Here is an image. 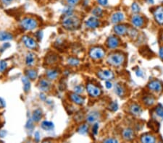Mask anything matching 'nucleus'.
<instances>
[{
	"instance_id": "9d476101",
	"label": "nucleus",
	"mask_w": 163,
	"mask_h": 143,
	"mask_svg": "<svg viewBox=\"0 0 163 143\" xmlns=\"http://www.w3.org/2000/svg\"><path fill=\"white\" fill-rule=\"evenodd\" d=\"M148 88H149L151 90L155 91V92H160L162 88V83L158 80H154L149 83Z\"/></svg>"
},
{
	"instance_id": "a211bd4d",
	"label": "nucleus",
	"mask_w": 163,
	"mask_h": 143,
	"mask_svg": "<svg viewBox=\"0 0 163 143\" xmlns=\"http://www.w3.org/2000/svg\"><path fill=\"white\" fill-rule=\"evenodd\" d=\"M123 137L126 140H133V137H134V132H133V130L130 128L126 129L123 132Z\"/></svg>"
},
{
	"instance_id": "bb28decb",
	"label": "nucleus",
	"mask_w": 163,
	"mask_h": 143,
	"mask_svg": "<svg viewBox=\"0 0 163 143\" xmlns=\"http://www.w3.org/2000/svg\"><path fill=\"white\" fill-rule=\"evenodd\" d=\"M143 101H144V104L148 106H151V105L154 104V98L151 95H147V96H145V97L144 98Z\"/></svg>"
},
{
	"instance_id": "6e6552de",
	"label": "nucleus",
	"mask_w": 163,
	"mask_h": 143,
	"mask_svg": "<svg viewBox=\"0 0 163 143\" xmlns=\"http://www.w3.org/2000/svg\"><path fill=\"white\" fill-rule=\"evenodd\" d=\"M22 41L24 43L25 46L29 49H34L37 46V43L36 42L33 40L31 38L29 37V36H23L22 37Z\"/></svg>"
},
{
	"instance_id": "6ab92c4d",
	"label": "nucleus",
	"mask_w": 163,
	"mask_h": 143,
	"mask_svg": "<svg viewBox=\"0 0 163 143\" xmlns=\"http://www.w3.org/2000/svg\"><path fill=\"white\" fill-rule=\"evenodd\" d=\"M13 36L11 33L5 31H0V41H6L12 40Z\"/></svg>"
},
{
	"instance_id": "0eeeda50",
	"label": "nucleus",
	"mask_w": 163,
	"mask_h": 143,
	"mask_svg": "<svg viewBox=\"0 0 163 143\" xmlns=\"http://www.w3.org/2000/svg\"><path fill=\"white\" fill-rule=\"evenodd\" d=\"M99 25H100V22L98 18L95 16L91 17L86 21V26L89 28H96L99 27Z\"/></svg>"
},
{
	"instance_id": "8fccbe9b",
	"label": "nucleus",
	"mask_w": 163,
	"mask_h": 143,
	"mask_svg": "<svg viewBox=\"0 0 163 143\" xmlns=\"http://www.w3.org/2000/svg\"><path fill=\"white\" fill-rule=\"evenodd\" d=\"M148 1H149V2H150V3H151V4L154 3V0H148Z\"/></svg>"
},
{
	"instance_id": "7c9ffc66",
	"label": "nucleus",
	"mask_w": 163,
	"mask_h": 143,
	"mask_svg": "<svg viewBox=\"0 0 163 143\" xmlns=\"http://www.w3.org/2000/svg\"><path fill=\"white\" fill-rule=\"evenodd\" d=\"M67 63L71 66H78L80 64V61L78 59L70 58L67 59Z\"/></svg>"
},
{
	"instance_id": "79ce46f5",
	"label": "nucleus",
	"mask_w": 163,
	"mask_h": 143,
	"mask_svg": "<svg viewBox=\"0 0 163 143\" xmlns=\"http://www.w3.org/2000/svg\"><path fill=\"white\" fill-rule=\"evenodd\" d=\"M105 86H106V88H107V89H110V88H112V82H111L110 81L106 80V82H105Z\"/></svg>"
},
{
	"instance_id": "1a4fd4ad",
	"label": "nucleus",
	"mask_w": 163,
	"mask_h": 143,
	"mask_svg": "<svg viewBox=\"0 0 163 143\" xmlns=\"http://www.w3.org/2000/svg\"><path fill=\"white\" fill-rule=\"evenodd\" d=\"M156 21L160 25H163V7H159L154 12Z\"/></svg>"
},
{
	"instance_id": "393cba45",
	"label": "nucleus",
	"mask_w": 163,
	"mask_h": 143,
	"mask_svg": "<svg viewBox=\"0 0 163 143\" xmlns=\"http://www.w3.org/2000/svg\"><path fill=\"white\" fill-rule=\"evenodd\" d=\"M26 64L28 66L33 65L35 61V55L33 53H29L26 57Z\"/></svg>"
},
{
	"instance_id": "4c0bfd02",
	"label": "nucleus",
	"mask_w": 163,
	"mask_h": 143,
	"mask_svg": "<svg viewBox=\"0 0 163 143\" xmlns=\"http://www.w3.org/2000/svg\"><path fill=\"white\" fill-rule=\"evenodd\" d=\"M98 130H99V124H98L97 123H96L93 126V128H92V132H93V133L95 134V135L97 134Z\"/></svg>"
},
{
	"instance_id": "c85d7f7f",
	"label": "nucleus",
	"mask_w": 163,
	"mask_h": 143,
	"mask_svg": "<svg viewBox=\"0 0 163 143\" xmlns=\"http://www.w3.org/2000/svg\"><path fill=\"white\" fill-rule=\"evenodd\" d=\"M26 75L29 79L35 80L37 78V72L34 69H29L26 71Z\"/></svg>"
},
{
	"instance_id": "37998d69",
	"label": "nucleus",
	"mask_w": 163,
	"mask_h": 143,
	"mask_svg": "<svg viewBox=\"0 0 163 143\" xmlns=\"http://www.w3.org/2000/svg\"><path fill=\"white\" fill-rule=\"evenodd\" d=\"M5 102L2 98H0V109H2V108H5Z\"/></svg>"
},
{
	"instance_id": "58836bf2",
	"label": "nucleus",
	"mask_w": 163,
	"mask_h": 143,
	"mask_svg": "<svg viewBox=\"0 0 163 143\" xmlns=\"http://www.w3.org/2000/svg\"><path fill=\"white\" fill-rule=\"evenodd\" d=\"M33 120H29V121H28L27 124H26V128H28L29 130H31V129H33Z\"/></svg>"
},
{
	"instance_id": "2f4dec72",
	"label": "nucleus",
	"mask_w": 163,
	"mask_h": 143,
	"mask_svg": "<svg viewBox=\"0 0 163 143\" xmlns=\"http://www.w3.org/2000/svg\"><path fill=\"white\" fill-rule=\"evenodd\" d=\"M93 15H94L95 17H102V14H103V11L101 8L99 7H96L92 12Z\"/></svg>"
},
{
	"instance_id": "b1692460",
	"label": "nucleus",
	"mask_w": 163,
	"mask_h": 143,
	"mask_svg": "<svg viewBox=\"0 0 163 143\" xmlns=\"http://www.w3.org/2000/svg\"><path fill=\"white\" fill-rule=\"evenodd\" d=\"M155 138L152 135L146 134L144 135L141 139V141L144 143H154L155 142Z\"/></svg>"
},
{
	"instance_id": "2eb2a0df",
	"label": "nucleus",
	"mask_w": 163,
	"mask_h": 143,
	"mask_svg": "<svg viewBox=\"0 0 163 143\" xmlns=\"http://www.w3.org/2000/svg\"><path fill=\"white\" fill-rule=\"evenodd\" d=\"M114 30L116 34L123 36L128 32V28L125 25H117L114 27Z\"/></svg>"
},
{
	"instance_id": "dca6fc26",
	"label": "nucleus",
	"mask_w": 163,
	"mask_h": 143,
	"mask_svg": "<svg viewBox=\"0 0 163 143\" xmlns=\"http://www.w3.org/2000/svg\"><path fill=\"white\" fill-rule=\"evenodd\" d=\"M125 19L124 14L120 12H115L112 16V22L113 23H118Z\"/></svg>"
},
{
	"instance_id": "4be33fe9",
	"label": "nucleus",
	"mask_w": 163,
	"mask_h": 143,
	"mask_svg": "<svg viewBox=\"0 0 163 143\" xmlns=\"http://www.w3.org/2000/svg\"><path fill=\"white\" fill-rule=\"evenodd\" d=\"M50 88V83L46 80H42L40 81L39 83V88L42 91H47L49 90Z\"/></svg>"
},
{
	"instance_id": "39448f33",
	"label": "nucleus",
	"mask_w": 163,
	"mask_h": 143,
	"mask_svg": "<svg viewBox=\"0 0 163 143\" xmlns=\"http://www.w3.org/2000/svg\"><path fill=\"white\" fill-rule=\"evenodd\" d=\"M86 89L87 92H88V94L91 95V97H98L101 94L100 88L95 86V85H93V84H88L86 87Z\"/></svg>"
},
{
	"instance_id": "49530a36",
	"label": "nucleus",
	"mask_w": 163,
	"mask_h": 143,
	"mask_svg": "<svg viewBox=\"0 0 163 143\" xmlns=\"http://www.w3.org/2000/svg\"><path fill=\"white\" fill-rule=\"evenodd\" d=\"M35 139H36V141H39V133L38 132L35 133Z\"/></svg>"
},
{
	"instance_id": "c9c22d12",
	"label": "nucleus",
	"mask_w": 163,
	"mask_h": 143,
	"mask_svg": "<svg viewBox=\"0 0 163 143\" xmlns=\"http://www.w3.org/2000/svg\"><path fill=\"white\" fill-rule=\"evenodd\" d=\"M131 9H132V11H133V12H139V11H140V7L139 6V5H138L137 3L134 2V3L132 4Z\"/></svg>"
},
{
	"instance_id": "a878e982",
	"label": "nucleus",
	"mask_w": 163,
	"mask_h": 143,
	"mask_svg": "<svg viewBox=\"0 0 163 143\" xmlns=\"http://www.w3.org/2000/svg\"><path fill=\"white\" fill-rule=\"evenodd\" d=\"M115 92L117 95L122 96V95H124V88H123V86L120 85V84H116V85H115Z\"/></svg>"
},
{
	"instance_id": "c756f323",
	"label": "nucleus",
	"mask_w": 163,
	"mask_h": 143,
	"mask_svg": "<svg viewBox=\"0 0 163 143\" xmlns=\"http://www.w3.org/2000/svg\"><path fill=\"white\" fill-rule=\"evenodd\" d=\"M88 127L86 124H82L81 126H80L78 130V132L81 134H85L88 132Z\"/></svg>"
},
{
	"instance_id": "f3484780",
	"label": "nucleus",
	"mask_w": 163,
	"mask_h": 143,
	"mask_svg": "<svg viewBox=\"0 0 163 143\" xmlns=\"http://www.w3.org/2000/svg\"><path fill=\"white\" fill-rule=\"evenodd\" d=\"M99 119V114L98 112H91L87 116L86 121L88 123H94Z\"/></svg>"
},
{
	"instance_id": "72a5a7b5",
	"label": "nucleus",
	"mask_w": 163,
	"mask_h": 143,
	"mask_svg": "<svg viewBox=\"0 0 163 143\" xmlns=\"http://www.w3.org/2000/svg\"><path fill=\"white\" fill-rule=\"evenodd\" d=\"M7 67V64L4 60H1L0 61V72H3L5 69H6Z\"/></svg>"
},
{
	"instance_id": "f8f14e48",
	"label": "nucleus",
	"mask_w": 163,
	"mask_h": 143,
	"mask_svg": "<svg viewBox=\"0 0 163 143\" xmlns=\"http://www.w3.org/2000/svg\"><path fill=\"white\" fill-rule=\"evenodd\" d=\"M132 23L136 27H141L144 23V20L141 15H136L132 18L131 19Z\"/></svg>"
},
{
	"instance_id": "412c9836",
	"label": "nucleus",
	"mask_w": 163,
	"mask_h": 143,
	"mask_svg": "<svg viewBox=\"0 0 163 143\" xmlns=\"http://www.w3.org/2000/svg\"><path fill=\"white\" fill-rule=\"evenodd\" d=\"M42 117V111L40 110V109H36L33 111V116H32V120L33 121H35V122H38L41 120Z\"/></svg>"
},
{
	"instance_id": "20e7f679",
	"label": "nucleus",
	"mask_w": 163,
	"mask_h": 143,
	"mask_svg": "<svg viewBox=\"0 0 163 143\" xmlns=\"http://www.w3.org/2000/svg\"><path fill=\"white\" fill-rule=\"evenodd\" d=\"M105 55V52L102 48L94 47L91 49L89 52V56L91 59H101Z\"/></svg>"
},
{
	"instance_id": "f257e3e1",
	"label": "nucleus",
	"mask_w": 163,
	"mask_h": 143,
	"mask_svg": "<svg viewBox=\"0 0 163 143\" xmlns=\"http://www.w3.org/2000/svg\"><path fill=\"white\" fill-rule=\"evenodd\" d=\"M62 26L68 30H76L80 26V20L72 15H66L62 20Z\"/></svg>"
},
{
	"instance_id": "ea45409f",
	"label": "nucleus",
	"mask_w": 163,
	"mask_h": 143,
	"mask_svg": "<svg viewBox=\"0 0 163 143\" xmlns=\"http://www.w3.org/2000/svg\"><path fill=\"white\" fill-rule=\"evenodd\" d=\"M67 3H68L70 5H76V4L79 2L80 0H67Z\"/></svg>"
},
{
	"instance_id": "423d86ee",
	"label": "nucleus",
	"mask_w": 163,
	"mask_h": 143,
	"mask_svg": "<svg viewBox=\"0 0 163 143\" xmlns=\"http://www.w3.org/2000/svg\"><path fill=\"white\" fill-rule=\"evenodd\" d=\"M98 77L102 80H109L114 78V74L110 70H101L98 72Z\"/></svg>"
},
{
	"instance_id": "5701e85b",
	"label": "nucleus",
	"mask_w": 163,
	"mask_h": 143,
	"mask_svg": "<svg viewBox=\"0 0 163 143\" xmlns=\"http://www.w3.org/2000/svg\"><path fill=\"white\" fill-rule=\"evenodd\" d=\"M22 83H23V89L26 92H28L31 89V82L28 77H24L22 78Z\"/></svg>"
},
{
	"instance_id": "473e14b6",
	"label": "nucleus",
	"mask_w": 163,
	"mask_h": 143,
	"mask_svg": "<svg viewBox=\"0 0 163 143\" xmlns=\"http://www.w3.org/2000/svg\"><path fill=\"white\" fill-rule=\"evenodd\" d=\"M156 113L160 117H163V106L162 104H159L156 108Z\"/></svg>"
},
{
	"instance_id": "4468645a",
	"label": "nucleus",
	"mask_w": 163,
	"mask_h": 143,
	"mask_svg": "<svg viewBox=\"0 0 163 143\" xmlns=\"http://www.w3.org/2000/svg\"><path fill=\"white\" fill-rule=\"evenodd\" d=\"M130 112L131 114L134 115V116H139L142 113V109L141 108V106L136 103H133L130 106Z\"/></svg>"
},
{
	"instance_id": "de8ad7c7",
	"label": "nucleus",
	"mask_w": 163,
	"mask_h": 143,
	"mask_svg": "<svg viewBox=\"0 0 163 143\" xmlns=\"http://www.w3.org/2000/svg\"><path fill=\"white\" fill-rule=\"evenodd\" d=\"M6 134V132L5 131H1L0 132V136L2 137H5V135Z\"/></svg>"
},
{
	"instance_id": "ddd939ff",
	"label": "nucleus",
	"mask_w": 163,
	"mask_h": 143,
	"mask_svg": "<svg viewBox=\"0 0 163 143\" xmlns=\"http://www.w3.org/2000/svg\"><path fill=\"white\" fill-rule=\"evenodd\" d=\"M71 99L73 103H76L78 105H83L85 102L84 98L80 96L78 93H71Z\"/></svg>"
},
{
	"instance_id": "e433bc0d",
	"label": "nucleus",
	"mask_w": 163,
	"mask_h": 143,
	"mask_svg": "<svg viewBox=\"0 0 163 143\" xmlns=\"http://www.w3.org/2000/svg\"><path fill=\"white\" fill-rule=\"evenodd\" d=\"M74 90H75V93H81L84 91V87L82 85H77L74 88Z\"/></svg>"
},
{
	"instance_id": "9b49d317",
	"label": "nucleus",
	"mask_w": 163,
	"mask_h": 143,
	"mask_svg": "<svg viewBox=\"0 0 163 143\" xmlns=\"http://www.w3.org/2000/svg\"><path fill=\"white\" fill-rule=\"evenodd\" d=\"M119 43H120L119 39L117 37H115V36H111V37H109L108 38L107 42V45L110 49L117 48L119 46Z\"/></svg>"
},
{
	"instance_id": "cd10ccee",
	"label": "nucleus",
	"mask_w": 163,
	"mask_h": 143,
	"mask_svg": "<svg viewBox=\"0 0 163 143\" xmlns=\"http://www.w3.org/2000/svg\"><path fill=\"white\" fill-rule=\"evenodd\" d=\"M46 75H47V77H48L50 79L54 80L57 78V76H58V72H57V70L50 69L49 70V71H47Z\"/></svg>"
},
{
	"instance_id": "09e8293b",
	"label": "nucleus",
	"mask_w": 163,
	"mask_h": 143,
	"mask_svg": "<svg viewBox=\"0 0 163 143\" xmlns=\"http://www.w3.org/2000/svg\"><path fill=\"white\" fill-rule=\"evenodd\" d=\"M2 2H4L5 4H8L10 3V2H11L12 1V0H2Z\"/></svg>"
},
{
	"instance_id": "aec40b11",
	"label": "nucleus",
	"mask_w": 163,
	"mask_h": 143,
	"mask_svg": "<svg viewBox=\"0 0 163 143\" xmlns=\"http://www.w3.org/2000/svg\"><path fill=\"white\" fill-rule=\"evenodd\" d=\"M54 125L52 121H43L41 123V128L46 131H51L54 129Z\"/></svg>"
},
{
	"instance_id": "f03ea898",
	"label": "nucleus",
	"mask_w": 163,
	"mask_h": 143,
	"mask_svg": "<svg viewBox=\"0 0 163 143\" xmlns=\"http://www.w3.org/2000/svg\"><path fill=\"white\" fill-rule=\"evenodd\" d=\"M125 60V57L121 54H111L108 57L107 62L112 66H120L123 63Z\"/></svg>"
},
{
	"instance_id": "f704fd0d",
	"label": "nucleus",
	"mask_w": 163,
	"mask_h": 143,
	"mask_svg": "<svg viewBox=\"0 0 163 143\" xmlns=\"http://www.w3.org/2000/svg\"><path fill=\"white\" fill-rule=\"evenodd\" d=\"M109 110L112 111H116L118 109V106H117V103L116 102H112L111 103V104L109 106Z\"/></svg>"
},
{
	"instance_id": "c03bdc74",
	"label": "nucleus",
	"mask_w": 163,
	"mask_h": 143,
	"mask_svg": "<svg viewBox=\"0 0 163 143\" xmlns=\"http://www.w3.org/2000/svg\"><path fill=\"white\" fill-rule=\"evenodd\" d=\"M105 142L109 143V142H117V140H115V139H107L105 141Z\"/></svg>"
},
{
	"instance_id": "a19ab883",
	"label": "nucleus",
	"mask_w": 163,
	"mask_h": 143,
	"mask_svg": "<svg viewBox=\"0 0 163 143\" xmlns=\"http://www.w3.org/2000/svg\"><path fill=\"white\" fill-rule=\"evenodd\" d=\"M97 1L102 6H107V0H97Z\"/></svg>"
},
{
	"instance_id": "a18cd8bd",
	"label": "nucleus",
	"mask_w": 163,
	"mask_h": 143,
	"mask_svg": "<svg viewBox=\"0 0 163 143\" xmlns=\"http://www.w3.org/2000/svg\"><path fill=\"white\" fill-rule=\"evenodd\" d=\"M160 57H161L162 59H163V47L160 48Z\"/></svg>"
},
{
	"instance_id": "7ed1b4c3",
	"label": "nucleus",
	"mask_w": 163,
	"mask_h": 143,
	"mask_svg": "<svg viewBox=\"0 0 163 143\" xmlns=\"http://www.w3.org/2000/svg\"><path fill=\"white\" fill-rule=\"evenodd\" d=\"M21 26L24 29L28 30H31L36 28L38 26V22L33 18H26L21 21Z\"/></svg>"
}]
</instances>
